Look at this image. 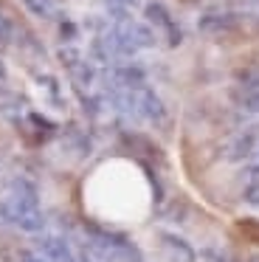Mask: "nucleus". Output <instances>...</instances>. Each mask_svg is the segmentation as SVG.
<instances>
[{
  "label": "nucleus",
  "instance_id": "f257e3e1",
  "mask_svg": "<svg viewBox=\"0 0 259 262\" xmlns=\"http://www.w3.org/2000/svg\"><path fill=\"white\" fill-rule=\"evenodd\" d=\"M82 206L107 226H135L152 209V183L130 158H107L84 178Z\"/></svg>",
  "mask_w": 259,
  "mask_h": 262
}]
</instances>
